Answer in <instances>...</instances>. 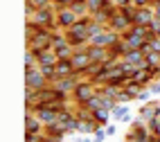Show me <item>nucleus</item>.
<instances>
[{
    "label": "nucleus",
    "mask_w": 160,
    "mask_h": 142,
    "mask_svg": "<svg viewBox=\"0 0 160 142\" xmlns=\"http://www.w3.org/2000/svg\"><path fill=\"white\" fill-rule=\"evenodd\" d=\"M95 93H97V86H95L90 79H81L79 86L72 90V102L74 104H86Z\"/></svg>",
    "instance_id": "f257e3e1"
},
{
    "label": "nucleus",
    "mask_w": 160,
    "mask_h": 142,
    "mask_svg": "<svg viewBox=\"0 0 160 142\" xmlns=\"http://www.w3.org/2000/svg\"><path fill=\"white\" fill-rule=\"evenodd\" d=\"M25 86H32V88L41 90V88H48L50 81H48L45 74L41 72V68L36 65V68H27L25 70Z\"/></svg>",
    "instance_id": "f03ea898"
},
{
    "label": "nucleus",
    "mask_w": 160,
    "mask_h": 142,
    "mask_svg": "<svg viewBox=\"0 0 160 142\" xmlns=\"http://www.w3.org/2000/svg\"><path fill=\"white\" fill-rule=\"evenodd\" d=\"M79 20V16L72 12V7H59L57 9V25L59 29H70Z\"/></svg>",
    "instance_id": "7ed1b4c3"
},
{
    "label": "nucleus",
    "mask_w": 160,
    "mask_h": 142,
    "mask_svg": "<svg viewBox=\"0 0 160 142\" xmlns=\"http://www.w3.org/2000/svg\"><path fill=\"white\" fill-rule=\"evenodd\" d=\"M117 14V7H115V3H111V5H106V7H102L99 12H95V14H90L92 16V20L95 23H102V25H106L108 27V23H111V18Z\"/></svg>",
    "instance_id": "20e7f679"
},
{
    "label": "nucleus",
    "mask_w": 160,
    "mask_h": 142,
    "mask_svg": "<svg viewBox=\"0 0 160 142\" xmlns=\"http://www.w3.org/2000/svg\"><path fill=\"white\" fill-rule=\"evenodd\" d=\"M79 81H81V74H79V72H74V74H70V77H61V79H57V81H54V88L66 90V93L72 95V90L79 86Z\"/></svg>",
    "instance_id": "39448f33"
},
{
    "label": "nucleus",
    "mask_w": 160,
    "mask_h": 142,
    "mask_svg": "<svg viewBox=\"0 0 160 142\" xmlns=\"http://www.w3.org/2000/svg\"><path fill=\"white\" fill-rule=\"evenodd\" d=\"M131 25H133V23H131V18H129V16H124L120 9H117V14L111 18V23H108V27L115 29V32H120V34H124L126 29H131Z\"/></svg>",
    "instance_id": "423d86ee"
},
{
    "label": "nucleus",
    "mask_w": 160,
    "mask_h": 142,
    "mask_svg": "<svg viewBox=\"0 0 160 142\" xmlns=\"http://www.w3.org/2000/svg\"><path fill=\"white\" fill-rule=\"evenodd\" d=\"M153 18H156V12H153L151 5L149 7H138V12L133 16V25H149Z\"/></svg>",
    "instance_id": "0eeeda50"
},
{
    "label": "nucleus",
    "mask_w": 160,
    "mask_h": 142,
    "mask_svg": "<svg viewBox=\"0 0 160 142\" xmlns=\"http://www.w3.org/2000/svg\"><path fill=\"white\" fill-rule=\"evenodd\" d=\"M45 124L38 119L36 113H25V133H43Z\"/></svg>",
    "instance_id": "6e6552de"
},
{
    "label": "nucleus",
    "mask_w": 160,
    "mask_h": 142,
    "mask_svg": "<svg viewBox=\"0 0 160 142\" xmlns=\"http://www.w3.org/2000/svg\"><path fill=\"white\" fill-rule=\"evenodd\" d=\"M88 57L92 63H104L111 57V50L104 48V45H88Z\"/></svg>",
    "instance_id": "1a4fd4ad"
},
{
    "label": "nucleus",
    "mask_w": 160,
    "mask_h": 142,
    "mask_svg": "<svg viewBox=\"0 0 160 142\" xmlns=\"http://www.w3.org/2000/svg\"><path fill=\"white\" fill-rule=\"evenodd\" d=\"M43 133H45L48 138H54V140H61V142H63V135H66V133H70V131H68V126H66V124L54 122V124H45Z\"/></svg>",
    "instance_id": "9d476101"
},
{
    "label": "nucleus",
    "mask_w": 160,
    "mask_h": 142,
    "mask_svg": "<svg viewBox=\"0 0 160 142\" xmlns=\"http://www.w3.org/2000/svg\"><path fill=\"white\" fill-rule=\"evenodd\" d=\"M72 63H74V68H77V70H81V68H86L88 63H92L90 57H88V48H77V50H74Z\"/></svg>",
    "instance_id": "9b49d317"
},
{
    "label": "nucleus",
    "mask_w": 160,
    "mask_h": 142,
    "mask_svg": "<svg viewBox=\"0 0 160 142\" xmlns=\"http://www.w3.org/2000/svg\"><path fill=\"white\" fill-rule=\"evenodd\" d=\"M74 72H77V68H74L72 59H59V63H57V74H59V79H61V77H70V74H74Z\"/></svg>",
    "instance_id": "f8f14e48"
},
{
    "label": "nucleus",
    "mask_w": 160,
    "mask_h": 142,
    "mask_svg": "<svg viewBox=\"0 0 160 142\" xmlns=\"http://www.w3.org/2000/svg\"><path fill=\"white\" fill-rule=\"evenodd\" d=\"M138 115H140L142 119H144V122H151V119L158 115V104H151V102H144V106L140 108V113H138Z\"/></svg>",
    "instance_id": "ddd939ff"
},
{
    "label": "nucleus",
    "mask_w": 160,
    "mask_h": 142,
    "mask_svg": "<svg viewBox=\"0 0 160 142\" xmlns=\"http://www.w3.org/2000/svg\"><path fill=\"white\" fill-rule=\"evenodd\" d=\"M99 126H102V124H99L95 117H90V119H83V122L79 124V133H81V135H92V133H95V131H97Z\"/></svg>",
    "instance_id": "4468645a"
},
{
    "label": "nucleus",
    "mask_w": 160,
    "mask_h": 142,
    "mask_svg": "<svg viewBox=\"0 0 160 142\" xmlns=\"http://www.w3.org/2000/svg\"><path fill=\"white\" fill-rule=\"evenodd\" d=\"M115 99H117V104H131L133 99H138V93H135V90H129L126 86H122Z\"/></svg>",
    "instance_id": "2eb2a0df"
},
{
    "label": "nucleus",
    "mask_w": 160,
    "mask_h": 142,
    "mask_svg": "<svg viewBox=\"0 0 160 142\" xmlns=\"http://www.w3.org/2000/svg\"><path fill=\"white\" fill-rule=\"evenodd\" d=\"M92 115L99 124H108L113 119V111H108V108H97V111H92Z\"/></svg>",
    "instance_id": "dca6fc26"
},
{
    "label": "nucleus",
    "mask_w": 160,
    "mask_h": 142,
    "mask_svg": "<svg viewBox=\"0 0 160 142\" xmlns=\"http://www.w3.org/2000/svg\"><path fill=\"white\" fill-rule=\"evenodd\" d=\"M97 93L104 95V97H117V93H120V86H113V84H104V86H97Z\"/></svg>",
    "instance_id": "f3484780"
},
{
    "label": "nucleus",
    "mask_w": 160,
    "mask_h": 142,
    "mask_svg": "<svg viewBox=\"0 0 160 142\" xmlns=\"http://www.w3.org/2000/svg\"><path fill=\"white\" fill-rule=\"evenodd\" d=\"M129 113H131L129 104H117V106H115V111H113V122H122V117H124V115H129Z\"/></svg>",
    "instance_id": "a211bd4d"
},
{
    "label": "nucleus",
    "mask_w": 160,
    "mask_h": 142,
    "mask_svg": "<svg viewBox=\"0 0 160 142\" xmlns=\"http://www.w3.org/2000/svg\"><path fill=\"white\" fill-rule=\"evenodd\" d=\"M70 7H72V12L77 14L79 18H83V16H90V9H88V5H86V3H79V0H74V3H72Z\"/></svg>",
    "instance_id": "6ab92c4d"
},
{
    "label": "nucleus",
    "mask_w": 160,
    "mask_h": 142,
    "mask_svg": "<svg viewBox=\"0 0 160 142\" xmlns=\"http://www.w3.org/2000/svg\"><path fill=\"white\" fill-rule=\"evenodd\" d=\"M54 52H57V57H59V59H72L74 48L70 45V43H66V45H59V48H54Z\"/></svg>",
    "instance_id": "aec40b11"
},
{
    "label": "nucleus",
    "mask_w": 160,
    "mask_h": 142,
    "mask_svg": "<svg viewBox=\"0 0 160 142\" xmlns=\"http://www.w3.org/2000/svg\"><path fill=\"white\" fill-rule=\"evenodd\" d=\"M113 0H86V5H88V9H90V14H95V12H99L102 7H106V5H111Z\"/></svg>",
    "instance_id": "412c9836"
},
{
    "label": "nucleus",
    "mask_w": 160,
    "mask_h": 142,
    "mask_svg": "<svg viewBox=\"0 0 160 142\" xmlns=\"http://www.w3.org/2000/svg\"><path fill=\"white\" fill-rule=\"evenodd\" d=\"M36 65H38L36 52H34V50H27V52H25V70H27V68H36Z\"/></svg>",
    "instance_id": "4be33fe9"
},
{
    "label": "nucleus",
    "mask_w": 160,
    "mask_h": 142,
    "mask_svg": "<svg viewBox=\"0 0 160 142\" xmlns=\"http://www.w3.org/2000/svg\"><path fill=\"white\" fill-rule=\"evenodd\" d=\"M36 95H38V90L36 88H32V86H25V106H32L36 102Z\"/></svg>",
    "instance_id": "5701e85b"
},
{
    "label": "nucleus",
    "mask_w": 160,
    "mask_h": 142,
    "mask_svg": "<svg viewBox=\"0 0 160 142\" xmlns=\"http://www.w3.org/2000/svg\"><path fill=\"white\" fill-rule=\"evenodd\" d=\"M149 131H151L153 135H160V117H153L151 122H149Z\"/></svg>",
    "instance_id": "b1692460"
},
{
    "label": "nucleus",
    "mask_w": 160,
    "mask_h": 142,
    "mask_svg": "<svg viewBox=\"0 0 160 142\" xmlns=\"http://www.w3.org/2000/svg\"><path fill=\"white\" fill-rule=\"evenodd\" d=\"M92 135H95V140H106V138H108V135H106V129H104V124H102L97 131H95Z\"/></svg>",
    "instance_id": "393cba45"
},
{
    "label": "nucleus",
    "mask_w": 160,
    "mask_h": 142,
    "mask_svg": "<svg viewBox=\"0 0 160 142\" xmlns=\"http://www.w3.org/2000/svg\"><path fill=\"white\" fill-rule=\"evenodd\" d=\"M113 3H115L117 9H124V7H131V5H133V0H113Z\"/></svg>",
    "instance_id": "a878e982"
},
{
    "label": "nucleus",
    "mask_w": 160,
    "mask_h": 142,
    "mask_svg": "<svg viewBox=\"0 0 160 142\" xmlns=\"http://www.w3.org/2000/svg\"><path fill=\"white\" fill-rule=\"evenodd\" d=\"M138 99H140V102H149V99H151V90H140V93H138Z\"/></svg>",
    "instance_id": "bb28decb"
},
{
    "label": "nucleus",
    "mask_w": 160,
    "mask_h": 142,
    "mask_svg": "<svg viewBox=\"0 0 160 142\" xmlns=\"http://www.w3.org/2000/svg\"><path fill=\"white\" fill-rule=\"evenodd\" d=\"M104 129H106V135H108V138H111V135H115V133H117V126H113V124H111V122H108V124H104Z\"/></svg>",
    "instance_id": "cd10ccee"
},
{
    "label": "nucleus",
    "mask_w": 160,
    "mask_h": 142,
    "mask_svg": "<svg viewBox=\"0 0 160 142\" xmlns=\"http://www.w3.org/2000/svg\"><path fill=\"white\" fill-rule=\"evenodd\" d=\"M149 90H151V93H156V95H160V79L149 84Z\"/></svg>",
    "instance_id": "c85d7f7f"
},
{
    "label": "nucleus",
    "mask_w": 160,
    "mask_h": 142,
    "mask_svg": "<svg viewBox=\"0 0 160 142\" xmlns=\"http://www.w3.org/2000/svg\"><path fill=\"white\" fill-rule=\"evenodd\" d=\"M133 5L135 7H149V5H153V0H133Z\"/></svg>",
    "instance_id": "c756f323"
},
{
    "label": "nucleus",
    "mask_w": 160,
    "mask_h": 142,
    "mask_svg": "<svg viewBox=\"0 0 160 142\" xmlns=\"http://www.w3.org/2000/svg\"><path fill=\"white\" fill-rule=\"evenodd\" d=\"M77 142H95V140H90V138H88V135H81V138H79V140H77Z\"/></svg>",
    "instance_id": "7c9ffc66"
},
{
    "label": "nucleus",
    "mask_w": 160,
    "mask_h": 142,
    "mask_svg": "<svg viewBox=\"0 0 160 142\" xmlns=\"http://www.w3.org/2000/svg\"><path fill=\"white\" fill-rule=\"evenodd\" d=\"M156 142H160V135H156Z\"/></svg>",
    "instance_id": "2f4dec72"
},
{
    "label": "nucleus",
    "mask_w": 160,
    "mask_h": 142,
    "mask_svg": "<svg viewBox=\"0 0 160 142\" xmlns=\"http://www.w3.org/2000/svg\"><path fill=\"white\" fill-rule=\"evenodd\" d=\"M95 142H104V140H95Z\"/></svg>",
    "instance_id": "473e14b6"
},
{
    "label": "nucleus",
    "mask_w": 160,
    "mask_h": 142,
    "mask_svg": "<svg viewBox=\"0 0 160 142\" xmlns=\"http://www.w3.org/2000/svg\"><path fill=\"white\" fill-rule=\"evenodd\" d=\"M79 3H86V0H79Z\"/></svg>",
    "instance_id": "72a5a7b5"
},
{
    "label": "nucleus",
    "mask_w": 160,
    "mask_h": 142,
    "mask_svg": "<svg viewBox=\"0 0 160 142\" xmlns=\"http://www.w3.org/2000/svg\"><path fill=\"white\" fill-rule=\"evenodd\" d=\"M131 142H135V140H131Z\"/></svg>",
    "instance_id": "f704fd0d"
},
{
    "label": "nucleus",
    "mask_w": 160,
    "mask_h": 142,
    "mask_svg": "<svg viewBox=\"0 0 160 142\" xmlns=\"http://www.w3.org/2000/svg\"><path fill=\"white\" fill-rule=\"evenodd\" d=\"M43 142H48V140H43Z\"/></svg>",
    "instance_id": "c9c22d12"
}]
</instances>
